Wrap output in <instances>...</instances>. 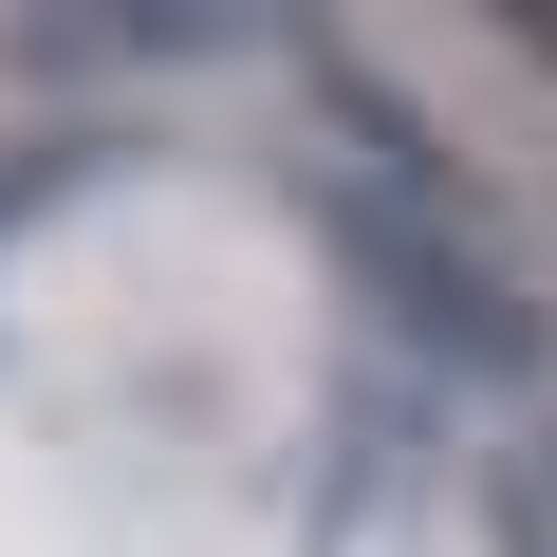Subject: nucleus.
Returning a JSON list of instances; mask_svg holds the SVG:
<instances>
[{"instance_id": "nucleus-1", "label": "nucleus", "mask_w": 557, "mask_h": 557, "mask_svg": "<svg viewBox=\"0 0 557 557\" xmlns=\"http://www.w3.org/2000/svg\"><path fill=\"white\" fill-rule=\"evenodd\" d=\"M391 298H409V317H428V335H465V354H483V372H502V354H520V298H483V278H465V260H446V242H391Z\"/></svg>"}]
</instances>
